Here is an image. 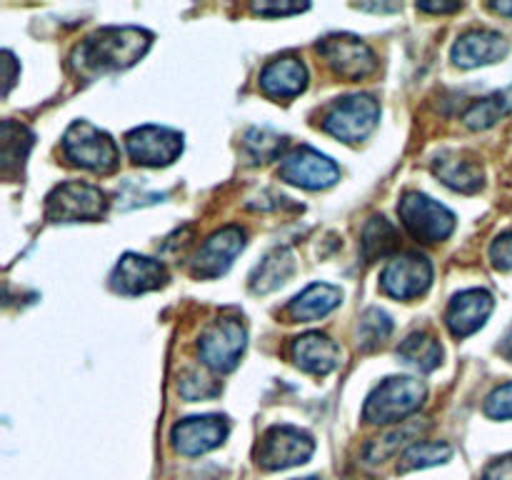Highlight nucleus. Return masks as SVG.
Here are the masks:
<instances>
[{
	"label": "nucleus",
	"instance_id": "obj_1",
	"mask_svg": "<svg viewBox=\"0 0 512 480\" xmlns=\"http://www.w3.org/2000/svg\"><path fill=\"white\" fill-rule=\"evenodd\" d=\"M150 40L153 35L148 30L133 25L100 28L78 45L73 63L78 65L80 73H110V70L130 68L148 53Z\"/></svg>",
	"mask_w": 512,
	"mask_h": 480
},
{
	"label": "nucleus",
	"instance_id": "obj_2",
	"mask_svg": "<svg viewBox=\"0 0 512 480\" xmlns=\"http://www.w3.org/2000/svg\"><path fill=\"white\" fill-rule=\"evenodd\" d=\"M425 395H428V388H425L423 380L410 378V375L385 378L365 400L363 418L375 425L405 423L408 415L420 410V405L425 403Z\"/></svg>",
	"mask_w": 512,
	"mask_h": 480
},
{
	"label": "nucleus",
	"instance_id": "obj_3",
	"mask_svg": "<svg viewBox=\"0 0 512 480\" xmlns=\"http://www.w3.org/2000/svg\"><path fill=\"white\" fill-rule=\"evenodd\" d=\"M63 153L73 165L93 173H110L118 165L120 153L115 140L88 120H75L63 135Z\"/></svg>",
	"mask_w": 512,
	"mask_h": 480
},
{
	"label": "nucleus",
	"instance_id": "obj_4",
	"mask_svg": "<svg viewBox=\"0 0 512 480\" xmlns=\"http://www.w3.org/2000/svg\"><path fill=\"white\" fill-rule=\"evenodd\" d=\"M398 215L405 230L420 243H440V240L450 238L455 230V215L438 200L418 193V190H410L400 198Z\"/></svg>",
	"mask_w": 512,
	"mask_h": 480
},
{
	"label": "nucleus",
	"instance_id": "obj_5",
	"mask_svg": "<svg viewBox=\"0 0 512 480\" xmlns=\"http://www.w3.org/2000/svg\"><path fill=\"white\" fill-rule=\"evenodd\" d=\"M380 120V105L373 95H348L335 100L323 118V128L343 143H360L375 130Z\"/></svg>",
	"mask_w": 512,
	"mask_h": 480
},
{
	"label": "nucleus",
	"instance_id": "obj_6",
	"mask_svg": "<svg viewBox=\"0 0 512 480\" xmlns=\"http://www.w3.org/2000/svg\"><path fill=\"white\" fill-rule=\"evenodd\" d=\"M248 345V330L240 318H218L200 333V360L215 373H230L240 363V355Z\"/></svg>",
	"mask_w": 512,
	"mask_h": 480
},
{
	"label": "nucleus",
	"instance_id": "obj_7",
	"mask_svg": "<svg viewBox=\"0 0 512 480\" xmlns=\"http://www.w3.org/2000/svg\"><path fill=\"white\" fill-rule=\"evenodd\" d=\"M108 210L105 193L83 180L60 183L45 203V215L53 223H80V220H98Z\"/></svg>",
	"mask_w": 512,
	"mask_h": 480
},
{
	"label": "nucleus",
	"instance_id": "obj_8",
	"mask_svg": "<svg viewBox=\"0 0 512 480\" xmlns=\"http://www.w3.org/2000/svg\"><path fill=\"white\" fill-rule=\"evenodd\" d=\"M315 453V443L305 430L293 425H275L260 440L255 460L265 470H285L308 463Z\"/></svg>",
	"mask_w": 512,
	"mask_h": 480
},
{
	"label": "nucleus",
	"instance_id": "obj_9",
	"mask_svg": "<svg viewBox=\"0 0 512 480\" xmlns=\"http://www.w3.org/2000/svg\"><path fill=\"white\" fill-rule=\"evenodd\" d=\"M318 53L323 55L330 70L345 80H363L378 68V58H375L373 48L348 33L323 38L318 43Z\"/></svg>",
	"mask_w": 512,
	"mask_h": 480
},
{
	"label": "nucleus",
	"instance_id": "obj_10",
	"mask_svg": "<svg viewBox=\"0 0 512 480\" xmlns=\"http://www.w3.org/2000/svg\"><path fill=\"white\" fill-rule=\"evenodd\" d=\"M278 175L280 180L290 185H300V188L308 190H325L338 183L340 168L328 155L303 145V148H295L288 155H283Z\"/></svg>",
	"mask_w": 512,
	"mask_h": 480
},
{
	"label": "nucleus",
	"instance_id": "obj_11",
	"mask_svg": "<svg viewBox=\"0 0 512 480\" xmlns=\"http://www.w3.org/2000/svg\"><path fill=\"white\" fill-rule=\"evenodd\" d=\"M128 155L138 165L160 168L170 165L183 153V135L178 130L163 128V125H140L125 135Z\"/></svg>",
	"mask_w": 512,
	"mask_h": 480
},
{
	"label": "nucleus",
	"instance_id": "obj_12",
	"mask_svg": "<svg viewBox=\"0 0 512 480\" xmlns=\"http://www.w3.org/2000/svg\"><path fill=\"white\" fill-rule=\"evenodd\" d=\"M433 283V265L425 255L405 253L390 260L380 273V285L390 298L413 300L428 293Z\"/></svg>",
	"mask_w": 512,
	"mask_h": 480
},
{
	"label": "nucleus",
	"instance_id": "obj_13",
	"mask_svg": "<svg viewBox=\"0 0 512 480\" xmlns=\"http://www.w3.org/2000/svg\"><path fill=\"white\" fill-rule=\"evenodd\" d=\"M245 248V230L238 225H228L223 230H215L208 240L198 248L193 255V270L195 278H218V275L228 273L233 260L243 253Z\"/></svg>",
	"mask_w": 512,
	"mask_h": 480
},
{
	"label": "nucleus",
	"instance_id": "obj_14",
	"mask_svg": "<svg viewBox=\"0 0 512 480\" xmlns=\"http://www.w3.org/2000/svg\"><path fill=\"white\" fill-rule=\"evenodd\" d=\"M230 425L223 415H193V418H185L180 423L173 425V438L175 450L180 455H203L208 450L223 445V440L228 438Z\"/></svg>",
	"mask_w": 512,
	"mask_h": 480
},
{
	"label": "nucleus",
	"instance_id": "obj_15",
	"mask_svg": "<svg viewBox=\"0 0 512 480\" xmlns=\"http://www.w3.org/2000/svg\"><path fill=\"white\" fill-rule=\"evenodd\" d=\"M165 280H168L165 265L138 253H125L110 275V285L123 295L148 293L165 285Z\"/></svg>",
	"mask_w": 512,
	"mask_h": 480
},
{
	"label": "nucleus",
	"instance_id": "obj_16",
	"mask_svg": "<svg viewBox=\"0 0 512 480\" xmlns=\"http://www.w3.org/2000/svg\"><path fill=\"white\" fill-rule=\"evenodd\" d=\"M495 308V300L488 290L483 288H470L463 293L455 295L448 305V313H445V323H448L450 333L455 338H468L475 330H480L485 325V320L490 318Z\"/></svg>",
	"mask_w": 512,
	"mask_h": 480
},
{
	"label": "nucleus",
	"instance_id": "obj_17",
	"mask_svg": "<svg viewBox=\"0 0 512 480\" xmlns=\"http://www.w3.org/2000/svg\"><path fill=\"white\" fill-rule=\"evenodd\" d=\"M510 43L495 30H470L453 45V63L460 68H480L508 55Z\"/></svg>",
	"mask_w": 512,
	"mask_h": 480
},
{
	"label": "nucleus",
	"instance_id": "obj_18",
	"mask_svg": "<svg viewBox=\"0 0 512 480\" xmlns=\"http://www.w3.org/2000/svg\"><path fill=\"white\" fill-rule=\"evenodd\" d=\"M308 85V68L303 60L293 58V55H283L275 58L260 70V88L265 95L278 100H288L300 95Z\"/></svg>",
	"mask_w": 512,
	"mask_h": 480
},
{
	"label": "nucleus",
	"instance_id": "obj_19",
	"mask_svg": "<svg viewBox=\"0 0 512 480\" xmlns=\"http://www.w3.org/2000/svg\"><path fill=\"white\" fill-rule=\"evenodd\" d=\"M293 360L300 370L313 375H328L340 365V345L325 333H305L293 340Z\"/></svg>",
	"mask_w": 512,
	"mask_h": 480
},
{
	"label": "nucleus",
	"instance_id": "obj_20",
	"mask_svg": "<svg viewBox=\"0 0 512 480\" xmlns=\"http://www.w3.org/2000/svg\"><path fill=\"white\" fill-rule=\"evenodd\" d=\"M340 303H343V290L330 283H313L298 298H293L288 313L298 323H313V320H320L328 313H333Z\"/></svg>",
	"mask_w": 512,
	"mask_h": 480
},
{
	"label": "nucleus",
	"instance_id": "obj_21",
	"mask_svg": "<svg viewBox=\"0 0 512 480\" xmlns=\"http://www.w3.org/2000/svg\"><path fill=\"white\" fill-rule=\"evenodd\" d=\"M435 175L458 193H478L483 188V168L460 153H440L433 163Z\"/></svg>",
	"mask_w": 512,
	"mask_h": 480
},
{
	"label": "nucleus",
	"instance_id": "obj_22",
	"mask_svg": "<svg viewBox=\"0 0 512 480\" xmlns=\"http://www.w3.org/2000/svg\"><path fill=\"white\" fill-rule=\"evenodd\" d=\"M295 273V255L288 248H275L258 263L250 275V290L253 293H273L283 288Z\"/></svg>",
	"mask_w": 512,
	"mask_h": 480
},
{
	"label": "nucleus",
	"instance_id": "obj_23",
	"mask_svg": "<svg viewBox=\"0 0 512 480\" xmlns=\"http://www.w3.org/2000/svg\"><path fill=\"white\" fill-rule=\"evenodd\" d=\"M398 358L400 363L418 370V373H430V370L443 363V345L435 335L425 333V330H415L400 343Z\"/></svg>",
	"mask_w": 512,
	"mask_h": 480
},
{
	"label": "nucleus",
	"instance_id": "obj_24",
	"mask_svg": "<svg viewBox=\"0 0 512 480\" xmlns=\"http://www.w3.org/2000/svg\"><path fill=\"white\" fill-rule=\"evenodd\" d=\"M423 430H425V423H420V420H405V423H400L398 428L385 433L383 438H375L373 443L365 448V458H368L370 463H383L385 458L400 453V450L405 453L410 445L418 443Z\"/></svg>",
	"mask_w": 512,
	"mask_h": 480
},
{
	"label": "nucleus",
	"instance_id": "obj_25",
	"mask_svg": "<svg viewBox=\"0 0 512 480\" xmlns=\"http://www.w3.org/2000/svg\"><path fill=\"white\" fill-rule=\"evenodd\" d=\"M512 113V88L498 90V93L488 95V98H480L465 110L463 123L473 130H485L493 128L500 118Z\"/></svg>",
	"mask_w": 512,
	"mask_h": 480
},
{
	"label": "nucleus",
	"instance_id": "obj_26",
	"mask_svg": "<svg viewBox=\"0 0 512 480\" xmlns=\"http://www.w3.org/2000/svg\"><path fill=\"white\" fill-rule=\"evenodd\" d=\"M360 245H363V258L368 260V263H373V260L385 258V255H390L398 248V230H395L393 223L385 220L383 215H380V218H370L368 225L363 228V240H360Z\"/></svg>",
	"mask_w": 512,
	"mask_h": 480
},
{
	"label": "nucleus",
	"instance_id": "obj_27",
	"mask_svg": "<svg viewBox=\"0 0 512 480\" xmlns=\"http://www.w3.org/2000/svg\"><path fill=\"white\" fill-rule=\"evenodd\" d=\"M0 145H3V173L10 175V170L20 168L25 163L30 145H33V133L25 125L5 120L0 130Z\"/></svg>",
	"mask_w": 512,
	"mask_h": 480
},
{
	"label": "nucleus",
	"instance_id": "obj_28",
	"mask_svg": "<svg viewBox=\"0 0 512 480\" xmlns=\"http://www.w3.org/2000/svg\"><path fill=\"white\" fill-rule=\"evenodd\" d=\"M453 455V448L448 443H430V440H423V443H415L400 455L398 470L400 473H410V470H423L433 468V465L445 463Z\"/></svg>",
	"mask_w": 512,
	"mask_h": 480
},
{
	"label": "nucleus",
	"instance_id": "obj_29",
	"mask_svg": "<svg viewBox=\"0 0 512 480\" xmlns=\"http://www.w3.org/2000/svg\"><path fill=\"white\" fill-rule=\"evenodd\" d=\"M393 333V320L385 310L380 308H370L365 310L363 320H360V328H358V338L363 350H375L378 345H383L385 340L390 338Z\"/></svg>",
	"mask_w": 512,
	"mask_h": 480
},
{
	"label": "nucleus",
	"instance_id": "obj_30",
	"mask_svg": "<svg viewBox=\"0 0 512 480\" xmlns=\"http://www.w3.org/2000/svg\"><path fill=\"white\" fill-rule=\"evenodd\" d=\"M285 145H288L285 135L273 133V130L268 128H253L245 135V150H248L255 160H260V163L278 158L285 150Z\"/></svg>",
	"mask_w": 512,
	"mask_h": 480
},
{
	"label": "nucleus",
	"instance_id": "obj_31",
	"mask_svg": "<svg viewBox=\"0 0 512 480\" xmlns=\"http://www.w3.org/2000/svg\"><path fill=\"white\" fill-rule=\"evenodd\" d=\"M180 395H183L185 400H190V403H195V400H205V398H215V395L220 393V385L215 383L210 375L200 373V370H190V373H185L183 378H180Z\"/></svg>",
	"mask_w": 512,
	"mask_h": 480
},
{
	"label": "nucleus",
	"instance_id": "obj_32",
	"mask_svg": "<svg viewBox=\"0 0 512 480\" xmlns=\"http://www.w3.org/2000/svg\"><path fill=\"white\" fill-rule=\"evenodd\" d=\"M485 415L495 420H512V380L500 385L485 400Z\"/></svg>",
	"mask_w": 512,
	"mask_h": 480
},
{
	"label": "nucleus",
	"instance_id": "obj_33",
	"mask_svg": "<svg viewBox=\"0 0 512 480\" xmlns=\"http://www.w3.org/2000/svg\"><path fill=\"white\" fill-rule=\"evenodd\" d=\"M490 260L495 268L512 270V230L500 235L493 245H490Z\"/></svg>",
	"mask_w": 512,
	"mask_h": 480
},
{
	"label": "nucleus",
	"instance_id": "obj_34",
	"mask_svg": "<svg viewBox=\"0 0 512 480\" xmlns=\"http://www.w3.org/2000/svg\"><path fill=\"white\" fill-rule=\"evenodd\" d=\"M253 10L258 15H270V18H278V15H295L308 10V5H290V3H255Z\"/></svg>",
	"mask_w": 512,
	"mask_h": 480
},
{
	"label": "nucleus",
	"instance_id": "obj_35",
	"mask_svg": "<svg viewBox=\"0 0 512 480\" xmlns=\"http://www.w3.org/2000/svg\"><path fill=\"white\" fill-rule=\"evenodd\" d=\"M483 480H512V455H503V458L493 460L485 468Z\"/></svg>",
	"mask_w": 512,
	"mask_h": 480
},
{
	"label": "nucleus",
	"instance_id": "obj_36",
	"mask_svg": "<svg viewBox=\"0 0 512 480\" xmlns=\"http://www.w3.org/2000/svg\"><path fill=\"white\" fill-rule=\"evenodd\" d=\"M463 5L460 3H420L418 10H423V13H455V10H460Z\"/></svg>",
	"mask_w": 512,
	"mask_h": 480
},
{
	"label": "nucleus",
	"instance_id": "obj_37",
	"mask_svg": "<svg viewBox=\"0 0 512 480\" xmlns=\"http://www.w3.org/2000/svg\"><path fill=\"white\" fill-rule=\"evenodd\" d=\"M13 55L8 53V50H5L3 53V65H5V95H8V90L13 88V83H15V73H13Z\"/></svg>",
	"mask_w": 512,
	"mask_h": 480
},
{
	"label": "nucleus",
	"instance_id": "obj_38",
	"mask_svg": "<svg viewBox=\"0 0 512 480\" xmlns=\"http://www.w3.org/2000/svg\"><path fill=\"white\" fill-rule=\"evenodd\" d=\"M500 350H503V355H505V358H510V360H512V328H510V333L505 335V340H503V348H500Z\"/></svg>",
	"mask_w": 512,
	"mask_h": 480
},
{
	"label": "nucleus",
	"instance_id": "obj_39",
	"mask_svg": "<svg viewBox=\"0 0 512 480\" xmlns=\"http://www.w3.org/2000/svg\"><path fill=\"white\" fill-rule=\"evenodd\" d=\"M490 8H493L495 13H505V15H512V5H505V3H495V5H490Z\"/></svg>",
	"mask_w": 512,
	"mask_h": 480
},
{
	"label": "nucleus",
	"instance_id": "obj_40",
	"mask_svg": "<svg viewBox=\"0 0 512 480\" xmlns=\"http://www.w3.org/2000/svg\"><path fill=\"white\" fill-rule=\"evenodd\" d=\"M298 480H323V478H315V475H310V478H298Z\"/></svg>",
	"mask_w": 512,
	"mask_h": 480
}]
</instances>
